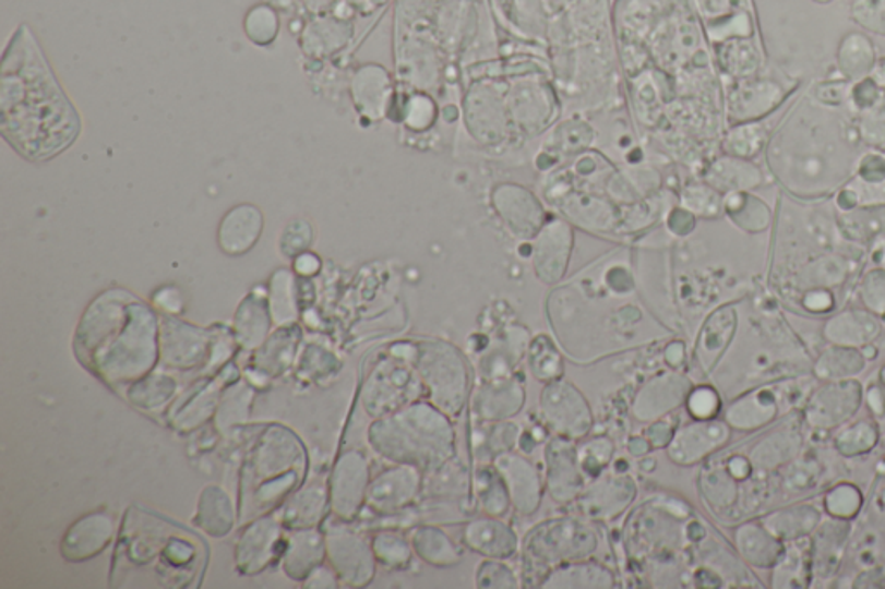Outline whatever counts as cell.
<instances>
[{
  "label": "cell",
  "instance_id": "cell-18",
  "mask_svg": "<svg viewBox=\"0 0 885 589\" xmlns=\"http://www.w3.org/2000/svg\"><path fill=\"white\" fill-rule=\"evenodd\" d=\"M540 586L549 589H611L615 586V576L611 568L597 562H565L550 568Z\"/></svg>",
  "mask_w": 885,
  "mask_h": 589
},
{
  "label": "cell",
  "instance_id": "cell-11",
  "mask_svg": "<svg viewBox=\"0 0 885 589\" xmlns=\"http://www.w3.org/2000/svg\"><path fill=\"white\" fill-rule=\"evenodd\" d=\"M526 393L516 378H491L473 393V413L482 422H502L523 410Z\"/></svg>",
  "mask_w": 885,
  "mask_h": 589
},
{
  "label": "cell",
  "instance_id": "cell-43",
  "mask_svg": "<svg viewBox=\"0 0 885 589\" xmlns=\"http://www.w3.org/2000/svg\"><path fill=\"white\" fill-rule=\"evenodd\" d=\"M627 449H630V453L635 455V457H642V455H645V453L650 449V444H648L645 437H635V440H632V443L627 444Z\"/></svg>",
  "mask_w": 885,
  "mask_h": 589
},
{
  "label": "cell",
  "instance_id": "cell-38",
  "mask_svg": "<svg viewBox=\"0 0 885 589\" xmlns=\"http://www.w3.org/2000/svg\"><path fill=\"white\" fill-rule=\"evenodd\" d=\"M860 179L864 182H884L885 158L882 154H866L861 161Z\"/></svg>",
  "mask_w": 885,
  "mask_h": 589
},
{
  "label": "cell",
  "instance_id": "cell-35",
  "mask_svg": "<svg viewBox=\"0 0 885 589\" xmlns=\"http://www.w3.org/2000/svg\"><path fill=\"white\" fill-rule=\"evenodd\" d=\"M686 405L692 417L698 420H707L709 417L715 416L719 408L718 396L715 390L701 387V389L692 390L686 396Z\"/></svg>",
  "mask_w": 885,
  "mask_h": 589
},
{
  "label": "cell",
  "instance_id": "cell-9",
  "mask_svg": "<svg viewBox=\"0 0 885 589\" xmlns=\"http://www.w3.org/2000/svg\"><path fill=\"white\" fill-rule=\"evenodd\" d=\"M691 393V382L680 374L656 375L636 393L633 399L632 413L642 422H654L668 416L674 408L680 407Z\"/></svg>",
  "mask_w": 885,
  "mask_h": 589
},
{
  "label": "cell",
  "instance_id": "cell-42",
  "mask_svg": "<svg viewBox=\"0 0 885 589\" xmlns=\"http://www.w3.org/2000/svg\"><path fill=\"white\" fill-rule=\"evenodd\" d=\"M666 360L671 366L682 365L683 348L682 345H673L666 349Z\"/></svg>",
  "mask_w": 885,
  "mask_h": 589
},
{
  "label": "cell",
  "instance_id": "cell-17",
  "mask_svg": "<svg viewBox=\"0 0 885 589\" xmlns=\"http://www.w3.org/2000/svg\"><path fill=\"white\" fill-rule=\"evenodd\" d=\"M369 491V465L360 453H348L337 465L334 496L337 514L354 517Z\"/></svg>",
  "mask_w": 885,
  "mask_h": 589
},
{
  "label": "cell",
  "instance_id": "cell-2",
  "mask_svg": "<svg viewBox=\"0 0 885 589\" xmlns=\"http://www.w3.org/2000/svg\"><path fill=\"white\" fill-rule=\"evenodd\" d=\"M375 452L395 464L432 472L455 457V429L431 401L410 402L370 429Z\"/></svg>",
  "mask_w": 885,
  "mask_h": 589
},
{
  "label": "cell",
  "instance_id": "cell-4",
  "mask_svg": "<svg viewBox=\"0 0 885 589\" xmlns=\"http://www.w3.org/2000/svg\"><path fill=\"white\" fill-rule=\"evenodd\" d=\"M599 548V534L576 519H552L538 524L524 540V556L531 567L550 568L565 562L586 561Z\"/></svg>",
  "mask_w": 885,
  "mask_h": 589
},
{
  "label": "cell",
  "instance_id": "cell-30",
  "mask_svg": "<svg viewBox=\"0 0 885 589\" xmlns=\"http://www.w3.org/2000/svg\"><path fill=\"white\" fill-rule=\"evenodd\" d=\"M476 586L485 589H516L519 588V579L503 561L487 558L476 570Z\"/></svg>",
  "mask_w": 885,
  "mask_h": 589
},
{
  "label": "cell",
  "instance_id": "cell-23",
  "mask_svg": "<svg viewBox=\"0 0 885 589\" xmlns=\"http://www.w3.org/2000/svg\"><path fill=\"white\" fill-rule=\"evenodd\" d=\"M837 63L848 79L858 80V82L866 79L875 68V47H873L872 40L858 32L846 35L840 40Z\"/></svg>",
  "mask_w": 885,
  "mask_h": 589
},
{
  "label": "cell",
  "instance_id": "cell-13",
  "mask_svg": "<svg viewBox=\"0 0 885 589\" xmlns=\"http://www.w3.org/2000/svg\"><path fill=\"white\" fill-rule=\"evenodd\" d=\"M571 245L573 236L570 225L564 221H552L538 233L537 242L533 245V256L538 277L543 283L553 284L562 278L570 263Z\"/></svg>",
  "mask_w": 885,
  "mask_h": 589
},
{
  "label": "cell",
  "instance_id": "cell-39",
  "mask_svg": "<svg viewBox=\"0 0 885 589\" xmlns=\"http://www.w3.org/2000/svg\"><path fill=\"white\" fill-rule=\"evenodd\" d=\"M852 97L860 108H873L881 97V87L872 79L860 80V84L852 92Z\"/></svg>",
  "mask_w": 885,
  "mask_h": 589
},
{
  "label": "cell",
  "instance_id": "cell-14",
  "mask_svg": "<svg viewBox=\"0 0 885 589\" xmlns=\"http://www.w3.org/2000/svg\"><path fill=\"white\" fill-rule=\"evenodd\" d=\"M725 425L718 422H697L674 432L668 444V457L678 465H692L703 460L727 440Z\"/></svg>",
  "mask_w": 885,
  "mask_h": 589
},
{
  "label": "cell",
  "instance_id": "cell-10",
  "mask_svg": "<svg viewBox=\"0 0 885 589\" xmlns=\"http://www.w3.org/2000/svg\"><path fill=\"white\" fill-rule=\"evenodd\" d=\"M422 491V470L411 465L398 464L386 470L369 485L367 500L374 510L393 514L404 510Z\"/></svg>",
  "mask_w": 885,
  "mask_h": 589
},
{
  "label": "cell",
  "instance_id": "cell-24",
  "mask_svg": "<svg viewBox=\"0 0 885 589\" xmlns=\"http://www.w3.org/2000/svg\"><path fill=\"white\" fill-rule=\"evenodd\" d=\"M784 92L777 84L760 82V84L745 85L735 92L732 97V117L740 120H753L772 111L780 103Z\"/></svg>",
  "mask_w": 885,
  "mask_h": 589
},
{
  "label": "cell",
  "instance_id": "cell-46",
  "mask_svg": "<svg viewBox=\"0 0 885 589\" xmlns=\"http://www.w3.org/2000/svg\"><path fill=\"white\" fill-rule=\"evenodd\" d=\"M815 2H818V4H828L832 0H815Z\"/></svg>",
  "mask_w": 885,
  "mask_h": 589
},
{
  "label": "cell",
  "instance_id": "cell-28",
  "mask_svg": "<svg viewBox=\"0 0 885 589\" xmlns=\"http://www.w3.org/2000/svg\"><path fill=\"white\" fill-rule=\"evenodd\" d=\"M375 558L390 568H404L411 558V543L396 532H383L374 540Z\"/></svg>",
  "mask_w": 885,
  "mask_h": 589
},
{
  "label": "cell",
  "instance_id": "cell-29",
  "mask_svg": "<svg viewBox=\"0 0 885 589\" xmlns=\"http://www.w3.org/2000/svg\"><path fill=\"white\" fill-rule=\"evenodd\" d=\"M715 173L718 175V180L723 182L721 188L725 189L754 188L761 180L757 168L749 165V163L740 161V159H727V161L718 163Z\"/></svg>",
  "mask_w": 885,
  "mask_h": 589
},
{
  "label": "cell",
  "instance_id": "cell-36",
  "mask_svg": "<svg viewBox=\"0 0 885 589\" xmlns=\"http://www.w3.org/2000/svg\"><path fill=\"white\" fill-rule=\"evenodd\" d=\"M885 274H881V272H873V274L869 275L866 278V284H864V301L870 304V306H875L877 310H885Z\"/></svg>",
  "mask_w": 885,
  "mask_h": 589
},
{
  "label": "cell",
  "instance_id": "cell-34",
  "mask_svg": "<svg viewBox=\"0 0 885 589\" xmlns=\"http://www.w3.org/2000/svg\"><path fill=\"white\" fill-rule=\"evenodd\" d=\"M765 130L761 125L739 127L728 139L730 153L737 158H751L763 146Z\"/></svg>",
  "mask_w": 885,
  "mask_h": 589
},
{
  "label": "cell",
  "instance_id": "cell-12",
  "mask_svg": "<svg viewBox=\"0 0 885 589\" xmlns=\"http://www.w3.org/2000/svg\"><path fill=\"white\" fill-rule=\"evenodd\" d=\"M462 541L473 552L493 561H507L519 550V540L514 529L499 517L490 515L470 520L462 531Z\"/></svg>",
  "mask_w": 885,
  "mask_h": 589
},
{
  "label": "cell",
  "instance_id": "cell-25",
  "mask_svg": "<svg viewBox=\"0 0 885 589\" xmlns=\"http://www.w3.org/2000/svg\"><path fill=\"white\" fill-rule=\"evenodd\" d=\"M469 485L466 467L454 457L440 469L432 470L426 491L431 498L461 500L466 496Z\"/></svg>",
  "mask_w": 885,
  "mask_h": 589
},
{
  "label": "cell",
  "instance_id": "cell-26",
  "mask_svg": "<svg viewBox=\"0 0 885 589\" xmlns=\"http://www.w3.org/2000/svg\"><path fill=\"white\" fill-rule=\"evenodd\" d=\"M528 363L531 374L545 384L558 381L564 372V363H562L559 349L553 346L549 337L545 336H538L529 345Z\"/></svg>",
  "mask_w": 885,
  "mask_h": 589
},
{
  "label": "cell",
  "instance_id": "cell-7",
  "mask_svg": "<svg viewBox=\"0 0 885 589\" xmlns=\"http://www.w3.org/2000/svg\"><path fill=\"white\" fill-rule=\"evenodd\" d=\"M502 476L512 506L517 514L528 517L540 508L543 498L545 484L537 467L517 453H502L491 461Z\"/></svg>",
  "mask_w": 885,
  "mask_h": 589
},
{
  "label": "cell",
  "instance_id": "cell-32",
  "mask_svg": "<svg viewBox=\"0 0 885 589\" xmlns=\"http://www.w3.org/2000/svg\"><path fill=\"white\" fill-rule=\"evenodd\" d=\"M851 16L861 28L885 37V0H854Z\"/></svg>",
  "mask_w": 885,
  "mask_h": 589
},
{
  "label": "cell",
  "instance_id": "cell-40",
  "mask_svg": "<svg viewBox=\"0 0 885 589\" xmlns=\"http://www.w3.org/2000/svg\"><path fill=\"white\" fill-rule=\"evenodd\" d=\"M673 436V428H670V423L659 422V420H657L654 425L648 428L645 440L650 444V448H665V446L671 443Z\"/></svg>",
  "mask_w": 885,
  "mask_h": 589
},
{
  "label": "cell",
  "instance_id": "cell-19",
  "mask_svg": "<svg viewBox=\"0 0 885 589\" xmlns=\"http://www.w3.org/2000/svg\"><path fill=\"white\" fill-rule=\"evenodd\" d=\"M262 230V213L250 204H242L225 215L218 230V242L225 253L244 254L256 244Z\"/></svg>",
  "mask_w": 885,
  "mask_h": 589
},
{
  "label": "cell",
  "instance_id": "cell-8",
  "mask_svg": "<svg viewBox=\"0 0 885 589\" xmlns=\"http://www.w3.org/2000/svg\"><path fill=\"white\" fill-rule=\"evenodd\" d=\"M636 491L635 481L630 476H603L583 490L578 508L588 519L611 520L632 505Z\"/></svg>",
  "mask_w": 885,
  "mask_h": 589
},
{
  "label": "cell",
  "instance_id": "cell-3",
  "mask_svg": "<svg viewBox=\"0 0 885 589\" xmlns=\"http://www.w3.org/2000/svg\"><path fill=\"white\" fill-rule=\"evenodd\" d=\"M414 366L429 401L449 417H458L469 395V369L461 349L428 340L414 348Z\"/></svg>",
  "mask_w": 885,
  "mask_h": 589
},
{
  "label": "cell",
  "instance_id": "cell-1",
  "mask_svg": "<svg viewBox=\"0 0 885 589\" xmlns=\"http://www.w3.org/2000/svg\"><path fill=\"white\" fill-rule=\"evenodd\" d=\"M2 133L29 159L52 158L79 133V118L23 26L2 64Z\"/></svg>",
  "mask_w": 885,
  "mask_h": 589
},
{
  "label": "cell",
  "instance_id": "cell-16",
  "mask_svg": "<svg viewBox=\"0 0 885 589\" xmlns=\"http://www.w3.org/2000/svg\"><path fill=\"white\" fill-rule=\"evenodd\" d=\"M495 206L502 220L516 236L531 237L543 227V209L523 189H499L495 192Z\"/></svg>",
  "mask_w": 885,
  "mask_h": 589
},
{
  "label": "cell",
  "instance_id": "cell-21",
  "mask_svg": "<svg viewBox=\"0 0 885 589\" xmlns=\"http://www.w3.org/2000/svg\"><path fill=\"white\" fill-rule=\"evenodd\" d=\"M112 532V520L106 515H91L80 520L64 540V555L71 561L96 555L108 544Z\"/></svg>",
  "mask_w": 885,
  "mask_h": 589
},
{
  "label": "cell",
  "instance_id": "cell-31",
  "mask_svg": "<svg viewBox=\"0 0 885 589\" xmlns=\"http://www.w3.org/2000/svg\"><path fill=\"white\" fill-rule=\"evenodd\" d=\"M614 455V444L607 437H597L590 443L583 444L578 449L579 465L583 472L599 476L607 465L611 464Z\"/></svg>",
  "mask_w": 885,
  "mask_h": 589
},
{
  "label": "cell",
  "instance_id": "cell-41",
  "mask_svg": "<svg viewBox=\"0 0 885 589\" xmlns=\"http://www.w3.org/2000/svg\"><path fill=\"white\" fill-rule=\"evenodd\" d=\"M319 266H321V262H319L315 256H312V254H303V256L296 260V271L300 272L301 275L315 274V272L319 271Z\"/></svg>",
  "mask_w": 885,
  "mask_h": 589
},
{
  "label": "cell",
  "instance_id": "cell-5",
  "mask_svg": "<svg viewBox=\"0 0 885 589\" xmlns=\"http://www.w3.org/2000/svg\"><path fill=\"white\" fill-rule=\"evenodd\" d=\"M540 413L550 431L567 440H583L594 428L590 405L582 390L562 378L549 382L541 390Z\"/></svg>",
  "mask_w": 885,
  "mask_h": 589
},
{
  "label": "cell",
  "instance_id": "cell-33",
  "mask_svg": "<svg viewBox=\"0 0 885 589\" xmlns=\"http://www.w3.org/2000/svg\"><path fill=\"white\" fill-rule=\"evenodd\" d=\"M723 64L732 75H753L760 68V55L751 44H730L725 49Z\"/></svg>",
  "mask_w": 885,
  "mask_h": 589
},
{
  "label": "cell",
  "instance_id": "cell-20",
  "mask_svg": "<svg viewBox=\"0 0 885 589\" xmlns=\"http://www.w3.org/2000/svg\"><path fill=\"white\" fill-rule=\"evenodd\" d=\"M410 543L420 561L432 567H455L464 558V550L440 527H417L411 532Z\"/></svg>",
  "mask_w": 885,
  "mask_h": 589
},
{
  "label": "cell",
  "instance_id": "cell-45",
  "mask_svg": "<svg viewBox=\"0 0 885 589\" xmlns=\"http://www.w3.org/2000/svg\"><path fill=\"white\" fill-rule=\"evenodd\" d=\"M882 245H884V250H882V260H881V263H882V265H884V266H885V242H882Z\"/></svg>",
  "mask_w": 885,
  "mask_h": 589
},
{
  "label": "cell",
  "instance_id": "cell-27",
  "mask_svg": "<svg viewBox=\"0 0 885 589\" xmlns=\"http://www.w3.org/2000/svg\"><path fill=\"white\" fill-rule=\"evenodd\" d=\"M491 425L485 432L481 443L478 444V453L482 457L495 460L502 453L512 452L519 444L521 428L517 423L502 420V422H490Z\"/></svg>",
  "mask_w": 885,
  "mask_h": 589
},
{
  "label": "cell",
  "instance_id": "cell-22",
  "mask_svg": "<svg viewBox=\"0 0 885 589\" xmlns=\"http://www.w3.org/2000/svg\"><path fill=\"white\" fill-rule=\"evenodd\" d=\"M475 494L479 510L490 517H499L509 514L512 506L511 496L503 482L499 470L491 465H482L475 473Z\"/></svg>",
  "mask_w": 885,
  "mask_h": 589
},
{
  "label": "cell",
  "instance_id": "cell-6",
  "mask_svg": "<svg viewBox=\"0 0 885 589\" xmlns=\"http://www.w3.org/2000/svg\"><path fill=\"white\" fill-rule=\"evenodd\" d=\"M545 485L550 498L561 505L576 502L585 490V476L573 440L553 437L545 448Z\"/></svg>",
  "mask_w": 885,
  "mask_h": 589
},
{
  "label": "cell",
  "instance_id": "cell-44",
  "mask_svg": "<svg viewBox=\"0 0 885 589\" xmlns=\"http://www.w3.org/2000/svg\"><path fill=\"white\" fill-rule=\"evenodd\" d=\"M873 82L878 85V87H885V63H882L881 67L873 68Z\"/></svg>",
  "mask_w": 885,
  "mask_h": 589
},
{
  "label": "cell",
  "instance_id": "cell-15",
  "mask_svg": "<svg viewBox=\"0 0 885 589\" xmlns=\"http://www.w3.org/2000/svg\"><path fill=\"white\" fill-rule=\"evenodd\" d=\"M331 558L346 581L363 586L374 577V550L358 536L342 532L331 536Z\"/></svg>",
  "mask_w": 885,
  "mask_h": 589
},
{
  "label": "cell",
  "instance_id": "cell-37",
  "mask_svg": "<svg viewBox=\"0 0 885 589\" xmlns=\"http://www.w3.org/2000/svg\"><path fill=\"white\" fill-rule=\"evenodd\" d=\"M863 132L870 144H885V105L870 112L863 121Z\"/></svg>",
  "mask_w": 885,
  "mask_h": 589
}]
</instances>
